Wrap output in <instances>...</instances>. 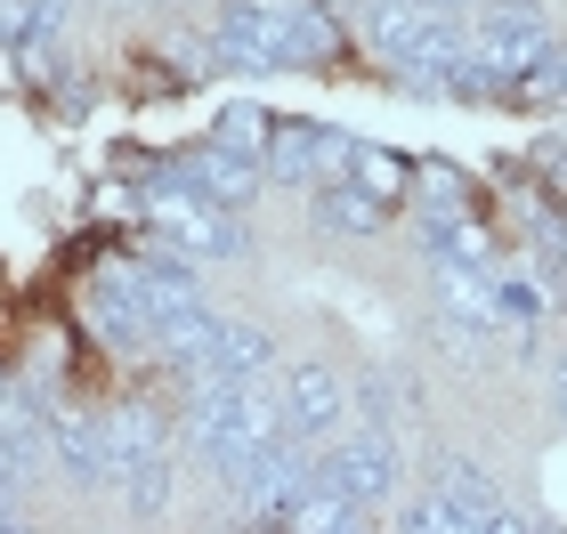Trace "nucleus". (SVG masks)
I'll return each mask as SVG.
<instances>
[{"label":"nucleus","mask_w":567,"mask_h":534,"mask_svg":"<svg viewBox=\"0 0 567 534\" xmlns=\"http://www.w3.org/2000/svg\"><path fill=\"white\" fill-rule=\"evenodd\" d=\"M212 49L236 73H284V65H324L341 49V24H332V0H227Z\"/></svg>","instance_id":"obj_1"},{"label":"nucleus","mask_w":567,"mask_h":534,"mask_svg":"<svg viewBox=\"0 0 567 534\" xmlns=\"http://www.w3.org/2000/svg\"><path fill=\"white\" fill-rule=\"evenodd\" d=\"M178 438H187V453H203L219 478H236L244 462H260V453L284 438L276 380H187Z\"/></svg>","instance_id":"obj_2"},{"label":"nucleus","mask_w":567,"mask_h":534,"mask_svg":"<svg viewBox=\"0 0 567 534\" xmlns=\"http://www.w3.org/2000/svg\"><path fill=\"white\" fill-rule=\"evenodd\" d=\"M260 178L268 163H251L236 155V146H219V138H203L187 146V155H163V163H146V202H219V211H251L260 202Z\"/></svg>","instance_id":"obj_3"},{"label":"nucleus","mask_w":567,"mask_h":534,"mask_svg":"<svg viewBox=\"0 0 567 534\" xmlns=\"http://www.w3.org/2000/svg\"><path fill=\"white\" fill-rule=\"evenodd\" d=\"M106 446H114V494L138 519H154L171 502V429L146 397H122L106 413Z\"/></svg>","instance_id":"obj_4"},{"label":"nucleus","mask_w":567,"mask_h":534,"mask_svg":"<svg viewBox=\"0 0 567 534\" xmlns=\"http://www.w3.org/2000/svg\"><path fill=\"white\" fill-rule=\"evenodd\" d=\"M317 478H332V486L357 494L365 511H373V502H398V486H405V446H398V429L349 421L341 446H317Z\"/></svg>","instance_id":"obj_5"},{"label":"nucleus","mask_w":567,"mask_h":534,"mask_svg":"<svg viewBox=\"0 0 567 534\" xmlns=\"http://www.w3.org/2000/svg\"><path fill=\"white\" fill-rule=\"evenodd\" d=\"M551 49H559V41H551L544 9H527V0H478V17H471V57L495 65L511 90H519V73L544 65Z\"/></svg>","instance_id":"obj_6"},{"label":"nucleus","mask_w":567,"mask_h":534,"mask_svg":"<svg viewBox=\"0 0 567 534\" xmlns=\"http://www.w3.org/2000/svg\"><path fill=\"white\" fill-rule=\"evenodd\" d=\"M276 413H284V438L324 446V438H341V421H349V380L332 365H292L276 380Z\"/></svg>","instance_id":"obj_7"},{"label":"nucleus","mask_w":567,"mask_h":534,"mask_svg":"<svg viewBox=\"0 0 567 534\" xmlns=\"http://www.w3.org/2000/svg\"><path fill=\"white\" fill-rule=\"evenodd\" d=\"M154 211V235L171 251H187V260H244L251 235H244V211H219V202H146Z\"/></svg>","instance_id":"obj_8"},{"label":"nucleus","mask_w":567,"mask_h":534,"mask_svg":"<svg viewBox=\"0 0 567 534\" xmlns=\"http://www.w3.org/2000/svg\"><path fill=\"white\" fill-rule=\"evenodd\" d=\"M349 155H357V138L324 130V122H276V138H268V178H284V187H317V178L349 170Z\"/></svg>","instance_id":"obj_9"},{"label":"nucleus","mask_w":567,"mask_h":534,"mask_svg":"<svg viewBox=\"0 0 567 534\" xmlns=\"http://www.w3.org/2000/svg\"><path fill=\"white\" fill-rule=\"evenodd\" d=\"M49 453L65 462V478H73V486H114L106 413H82V405H49Z\"/></svg>","instance_id":"obj_10"},{"label":"nucleus","mask_w":567,"mask_h":534,"mask_svg":"<svg viewBox=\"0 0 567 534\" xmlns=\"http://www.w3.org/2000/svg\"><path fill=\"white\" fill-rule=\"evenodd\" d=\"M90 333L106 341L114 356H154V324H146V308H138V292L122 284V275L106 268L90 284Z\"/></svg>","instance_id":"obj_11"},{"label":"nucleus","mask_w":567,"mask_h":534,"mask_svg":"<svg viewBox=\"0 0 567 534\" xmlns=\"http://www.w3.org/2000/svg\"><path fill=\"white\" fill-rule=\"evenodd\" d=\"M308 219H317L324 235H381V227H390V202L365 195L349 170H332V178L308 187Z\"/></svg>","instance_id":"obj_12"},{"label":"nucleus","mask_w":567,"mask_h":534,"mask_svg":"<svg viewBox=\"0 0 567 534\" xmlns=\"http://www.w3.org/2000/svg\"><path fill=\"white\" fill-rule=\"evenodd\" d=\"M195 380H276V341L260 324H244V316H219L212 324V356H203Z\"/></svg>","instance_id":"obj_13"},{"label":"nucleus","mask_w":567,"mask_h":534,"mask_svg":"<svg viewBox=\"0 0 567 534\" xmlns=\"http://www.w3.org/2000/svg\"><path fill=\"white\" fill-rule=\"evenodd\" d=\"M405 202H422V219H454V211H471V178H462L454 163H414Z\"/></svg>","instance_id":"obj_14"},{"label":"nucleus","mask_w":567,"mask_h":534,"mask_svg":"<svg viewBox=\"0 0 567 534\" xmlns=\"http://www.w3.org/2000/svg\"><path fill=\"white\" fill-rule=\"evenodd\" d=\"M349 178L398 211V202H405V187H414V163H405V155H390V146H357V155H349Z\"/></svg>","instance_id":"obj_15"},{"label":"nucleus","mask_w":567,"mask_h":534,"mask_svg":"<svg viewBox=\"0 0 567 534\" xmlns=\"http://www.w3.org/2000/svg\"><path fill=\"white\" fill-rule=\"evenodd\" d=\"M212 138H219V146H236V155H251V163H268L276 114H260V106H219V122H212Z\"/></svg>","instance_id":"obj_16"},{"label":"nucleus","mask_w":567,"mask_h":534,"mask_svg":"<svg viewBox=\"0 0 567 534\" xmlns=\"http://www.w3.org/2000/svg\"><path fill=\"white\" fill-rule=\"evenodd\" d=\"M551 413L567 421V356H559V365H551Z\"/></svg>","instance_id":"obj_17"},{"label":"nucleus","mask_w":567,"mask_h":534,"mask_svg":"<svg viewBox=\"0 0 567 534\" xmlns=\"http://www.w3.org/2000/svg\"><path fill=\"white\" fill-rule=\"evenodd\" d=\"M414 9H437V17H462L471 0H414Z\"/></svg>","instance_id":"obj_18"}]
</instances>
